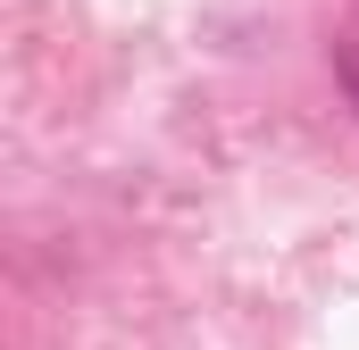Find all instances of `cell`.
<instances>
[{"instance_id":"6da1fadb","label":"cell","mask_w":359,"mask_h":350,"mask_svg":"<svg viewBox=\"0 0 359 350\" xmlns=\"http://www.w3.org/2000/svg\"><path fill=\"white\" fill-rule=\"evenodd\" d=\"M334 67H343V84H351V100H359V42H343V50H334Z\"/></svg>"}]
</instances>
